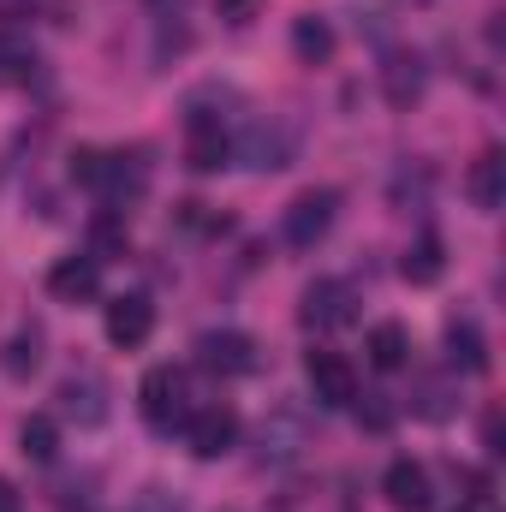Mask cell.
I'll return each instance as SVG.
<instances>
[{"label":"cell","instance_id":"ffe728a7","mask_svg":"<svg viewBox=\"0 0 506 512\" xmlns=\"http://www.w3.org/2000/svg\"><path fill=\"white\" fill-rule=\"evenodd\" d=\"M0 370H6L12 382H30V376L42 370V328H36V322H24V328L0 346Z\"/></svg>","mask_w":506,"mask_h":512},{"label":"cell","instance_id":"cb8c5ba5","mask_svg":"<svg viewBox=\"0 0 506 512\" xmlns=\"http://www.w3.org/2000/svg\"><path fill=\"white\" fill-rule=\"evenodd\" d=\"M131 233H126V215H114V209H102L96 221H90V256L96 262H108V256H126Z\"/></svg>","mask_w":506,"mask_h":512},{"label":"cell","instance_id":"83f0119b","mask_svg":"<svg viewBox=\"0 0 506 512\" xmlns=\"http://www.w3.org/2000/svg\"><path fill=\"white\" fill-rule=\"evenodd\" d=\"M215 6H221V12H227V18H245V12H251L256 0H215Z\"/></svg>","mask_w":506,"mask_h":512},{"label":"cell","instance_id":"4fadbf2b","mask_svg":"<svg viewBox=\"0 0 506 512\" xmlns=\"http://www.w3.org/2000/svg\"><path fill=\"white\" fill-rule=\"evenodd\" d=\"M48 292H54L60 304H90V298L102 292V262H96L90 251L60 256V262L48 268Z\"/></svg>","mask_w":506,"mask_h":512},{"label":"cell","instance_id":"52a82bcc","mask_svg":"<svg viewBox=\"0 0 506 512\" xmlns=\"http://www.w3.org/2000/svg\"><path fill=\"white\" fill-rule=\"evenodd\" d=\"M179 435H185L191 459H221L239 441V411L233 405H191V417L179 423Z\"/></svg>","mask_w":506,"mask_h":512},{"label":"cell","instance_id":"d6986e66","mask_svg":"<svg viewBox=\"0 0 506 512\" xmlns=\"http://www.w3.org/2000/svg\"><path fill=\"white\" fill-rule=\"evenodd\" d=\"M292 54H298L304 66H328V60H334V24L316 18V12L292 18Z\"/></svg>","mask_w":506,"mask_h":512},{"label":"cell","instance_id":"8992f818","mask_svg":"<svg viewBox=\"0 0 506 512\" xmlns=\"http://www.w3.org/2000/svg\"><path fill=\"white\" fill-rule=\"evenodd\" d=\"M227 161H233V131H227V120L191 102V114H185V167L191 173H221Z\"/></svg>","mask_w":506,"mask_h":512},{"label":"cell","instance_id":"9a60e30c","mask_svg":"<svg viewBox=\"0 0 506 512\" xmlns=\"http://www.w3.org/2000/svg\"><path fill=\"white\" fill-rule=\"evenodd\" d=\"M465 191H471V203H477L483 215H495V209H501V203H506V155H501V149H483V155L471 161Z\"/></svg>","mask_w":506,"mask_h":512},{"label":"cell","instance_id":"603a6c76","mask_svg":"<svg viewBox=\"0 0 506 512\" xmlns=\"http://www.w3.org/2000/svg\"><path fill=\"white\" fill-rule=\"evenodd\" d=\"M36 48L24 42V36H12V30H0V84H30L36 78Z\"/></svg>","mask_w":506,"mask_h":512},{"label":"cell","instance_id":"4316f807","mask_svg":"<svg viewBox=\"0 0 506 512\" xmlns=\"http://www.w3.org/2000/svg\"><path fill=\"white\" fill-rule=\"evenodd\" d=\"M0 512H24V495H18L6 477H0Z\"/></svg>","mask_w":506,"mask_h":512},{"label":"cell","instance_id":"5b68a950","mask_svg":"<svg viewBox=\"0 0 506 512\" xmlns=\"http://www.w3.org/2000/svg\"><path fill=\"white\" fill-rule=\"evenodd\" d=\"M298 322L310 334H340L358 322V292L346 280H310L304 286V304H298Z\"/></svg>","mask_w":506,"mask_h":512},{"label":"cell","instance_id":"3957f363","mask_svg":"<svg viewBox=\"0 0 506 512\" xmlns=\"http://www.w3.org/2000/svg\"><path fill=\"white\" fill-rule=\"evenodd\" d=\"M90 191L102 197V209L126 215L131 203L149 191V149H102V167H96Z\"/></svg>","mask_w":506,"mask_h":512},{"label":"cell","instance_id":"d4e9b609","mask_svg":"<svg viewBox=\"0 0 506 512\" xmlns=\"http://www.w3.org/2000/svg\"><path fill=\"white\" fill-rule=\"evenodd\" d=\"M256 441H262V459H292V453L304 447V429L280 411L274 423H262V435H256Z\"/></svg>","mask_w":506,"mask_h":512},{"label":"cell","instance_id":"8fae6325","mask_svg":"<svg viewBox=\"0 0 506 512\" xmlns=\"http://www.w3.org/2000/svg\"><path fill=\"white\" fill-rule=\"evenodd\" d=\"M102 328H108V340H114L120 352H137V346L155 334V304H149L143 292H120V298H108Z\"/></svg>","mask_w":506,"mask_h":512},{"label":"cell","instance_id":"30bf717a","mask_svg":"<svg viewBox=\"0 0 506 512\" xmlns=\"http://www.w3.org/2000/svg\"><path fill=\"white\" fill-rule=\"evenodd\" d=\"M292 149H298V137H292V126H280V120H256L245 137H233V155H245L256 173L292 167Z\"/></svg>","mask_w":506,"mask_h":512},{"label":"cell","instance_id":"277c9868","mask_svg":"<svg viewBox=\"0 0 506 512\" xmlns=\"http://www.w3.org/2000/svg\"><path fill=\"white\" fill-rule=\"evenodd\" d=\"M197 364L221 382H239V376H256L262 352L245 328H209V334H197Z\"/></svg>","mask_w":506,"mask_h":512},{"label":"cell","instance_id":"7402d4cb","mask_svg":"<svg viewBox=\"0 0 506 512\" xmlns=\"http://www.w3.org/2000/svg\"><path fill=\"white\" fill-rule=\"evenodd\" d=\"M364 352H370L376 370H405L411 364V328L405 322H376L370 340H364Z\"/></svg>","mask_w":506,"mask_h":512},{"label":"cell","instance_id":"44dd1931","mask_svg":"<svg viewBox=\"0 0 506 512\" xmlns=\"http://www.w3.org/2000/svg\"><path fill=\"white\" fill-rule=\"evenodd\" d=\"M18 453H24L30 465H54V459H60V423H54L48 411H30V417L18 423Z\"/></svg>","mask_w":506,"mask_h":512},{"label":"cell","instance_id":"ba28073f","mask_svg":"<svg viewBox=\"0 0 506 512\" xmlns=\"http://www.w3.org/2000/svg\"><path fill=\"white\" fill-rule=\"evenodd\" d=\"M304 382H310V399L322 411H346L358 399V370L340 352H304Z\"/></svg>","mask_w":506,"mask_h":512},{"label":"cell","instance_id":"e0dca14e","mask_svg":"<svg viewBox=\"0 0 506 512\" xmlns=\"http://www.w3.org/2000/svg\"><path fill=\"white\" fill-rule=\"evenodd\" d=\"M399 274H405L411 286H435V280L447 274V245H441V233H417L411 251H405V262H399Z\"/></svg>","mask_w":506,"mask_h":512},{"label":"cell","instance_id":"2e32d148","mask_svg":"<svg viewBox=\"0 0 506 512\" xmlns=\"http://www.w3.org/2000/svg\"><path fill=\"white\" fill-rule=\"evenodd\" d=\"M447 358H453V370L483 376V370H489V334H483L471 316H453V322H447Z\"/></svg>","mask_w":506,"mask_h":512},{"label":"cell","instance_id":"6da1fadb","mask_svg":"<svg viewBox=\"0 0 506 512\" xmlns=\"http://www.w3.org/2000/svg\"><path fill=\"white\" fill-rule=\"evenodd\" d=\"M137 411H143V423H149L155 435H173V429L191 417V382H185V370H173V364L143 370V382H137Z\"/></svg>","mask_w":506,"mask_h":512},{"label":"cell","instance_id":"484cf974","mask_svg":"<svg viewBox=\"0 0 506 512\" xmlns=\"http://www.w3.org/2000/svg\"><path fill=\"white\" fill-rule=\"evenodd\" d=\"M352 405H358V423H364V429H387V423H393V411H399L387 393H364V399H352Z\"/></svg>","mask_w":506,"mask_h":512},{"label":"cell","instance_id":"5bb4252c","mask_svg":"<svg viewBox=\"0 0 506 512\" xmlns=\"http://www.w3.org/2000/svg\"><path fill=\"white\" fill-rule=\"evenodd\" d=\"M60 417L78 429H102L108 423V382L102 376H66L60 382Z\"/></svg>","mask_w":506,"mask_h":512},{"label":"cell","instance_id":"9c48e42d","mask_svg":"<svg viewBox=\"0 0 506 512\" xmlns=\"http://www.w3.org/2000/svg\"><path fill=\"white\" fill-rule=\"evenodd\" d=\"M423 84H429V66H423L417 48H387L381 54V96H387V108H417Z\"/></svg>","mask_w":506,"mask_h":512},{"label":"cell","instance_id":"ac0fdd59","mask_svg":"<svg viewBox=\"0 0 506 512\" xmlns=\"http://www.w3.org/2000/svg\"><path fill=\"white\" fill-rule=\"evenodd\" d=\"M411 411H417L423 423L459 417V382H453V376H423V382L411 387Z\"/></svg>","mask_w":506,"mask_h":512},{"label":"cell","instance_id":"7a4b0ae2","mask_svg":"<svg viewBox=\"0 0 506 512\" xmlns=\"http://www.w3.org/2000/svg\"><path fill=\"white\" fill-rule=\"evenodd\" d=\"M334 221H340V191H334V185H310V191H298V197L286 203L280 239H286L292 251H316V245L334 233Z\"/></svg>","mask_w":506,"mask_h":512},{"label":"cell","instance_id":"7c38bea8","mask_svg":"<svg viewBox=\"0 0 506 512\" xmlns=\"http://www.w3.org/2000/svg\"><path fill=\"white\" fill-rule=\"evenodd\" d=\"M381 495H387V507H399V512H429L435 507V477L417 459H393L381 471Z\"/></svg>","mask_w":506,"mask_h":512}]
</instances>
